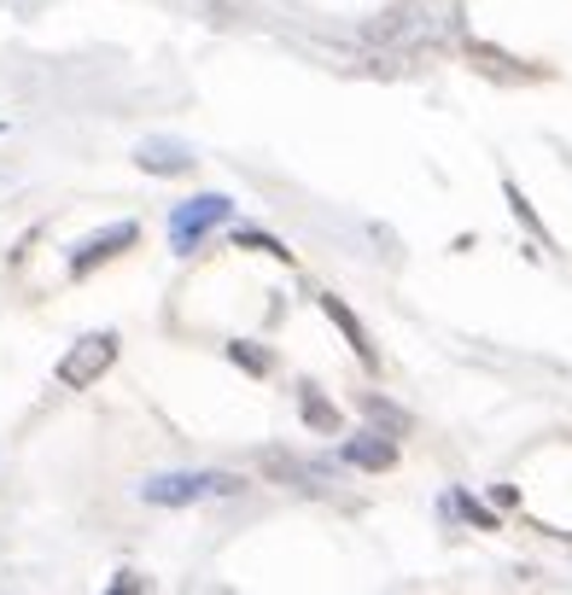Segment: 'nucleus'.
<instances>
[{"mask_svg":"<svg viewBox=\"0 0 572 595\" xmlns=\"http://www.w3.org/2000/svg\"><path fill=\"white\" fill-rule=\"evenodd\" d=\"M134 158H141V169H153V176H188V169H193V146L188 141H146Z\"/></svg>","mask_w":572,"mask_h":595,"instance_id":"5","label":"nucleus"},{"mask_svg":"<svg viewBox=\"0 0 572 595\" xmlns=\"http://www.w3.org/2000/svg\"><path fill=\"white\" fill-rule=\"evenodd\" d=\"M234 490H240L234 473H158V479L141 485V497L158 508H188V502H211V497H234Z\"/></svg>","mask_w":572,"mask_h":595,"instance_id":"1","label":"nucleus"},{"mask_svg":"<svg viewBox=\"0 0 572 595\" xmlns=\"http://www.w3.org/2000/svg\"><path fill=\"white\" fill-rule=\"evenodd\" d=\"M456 508H462V514H467V520H479V525H485V532H497V514H491V508H479L474 497H467V490H462V497H456Z\"/></svg>","mask_w":572,"mask_h":595,"instance_id":"13","label":"nucleus"},{"mask_svg":"<svg viewBox=\"0 0 572 595\" xmlns=\"http://www.w3.org/2000/svg\"><path fill=\"white\" fill-rule=\"evenodd\" d=\"M509 205H514V216H520V223H526V228L537 234V240H549V228H544V223H537V211L526 205V193H520V187H514V181H509Z\"/></svg>","mask_w":572,"mask_h":595,"instance_id":"12","label":"nucleus"},{"mask_svg":"<svg viewBox=\"0 0 572 595\" xmlns=\"http://www.w3.org/2000/svg\"><path fill=\"white\" fill-rule=\"evenodd\" d=\"M305 420H310L315 432H339V409H333V403H322L315 391H305Z\"/></svg>","mask_w":572,"mask_h":595,"instance_id":"9","label":"nucleus"},{"mask_svg":"<svg viewBox=\"0 0 572 595\" xmlns=\"http://www.w3.org/2000/svg\"><path fill=\"white\" fill-rule=\"evenodd\" d=\"M362 409H368V420H374V427H385V432H409V415L392 409L385 397H362Z\"/></svg>","mask_w":572,"mask_h":595,"instance_id":"8","label":"nucleus"},{"mask_svg":"<svg viewBox=\"0 0 572 595\" xmlns=\"http://www.w3.org/2000/svg\"><path fill=\"white\" fill-rule=\"evenodd\" d=\"M322 310L333 316V328H339V333L350 338V350H357V362H362V368H380V350H374V345H368V328H362V321H357V316H350V304L327 293V298H322Z\"/></svg>","mask_w":572,"mask_h":595,"instance_id":"6","label":"nucleus"},{"mask_svg":"<svg viewBox=\"0 0 572 595\" xmlns=\"http://www.w3.org/2000/svg\"><path fill=\"white\" fill-rule=\"evenodd\" d=\"M228 216H234V205H228L223 193H199V199H188V205L170 211V246H176V251H193L216 223H228Z\"/></svg>","mask_w":572,"mask_h":595,"instance_id":"3","label":"nucleus"},{"mask_svg":"<svg viewBox=\"0 0 572 595\" xmlns=\"http://www.w3.org/2000/svg\"><path fill=\"white\" fill-rule=\"evenodd\" d=\"M234 246H251V251H263V258H293L281 240H269V234H258V228H240L234 234Z\"/></svg>","mask_w":572,"mask_h":595,"instance_id":"10","label":"nucleus"},{"mask_svg":"<svg viewBox=\"0 0 572 595\" xmlns=\"http://www.w3.org/2000/svg\"><path fill=\"white\" fill-rule=\"evenodd\" d=\"M228 356H234V362H240L246 373H269V350L246 345V338H240V345H228Z\"/></svg>","mask_w":572,"mask_h":595,"instance_id":"11","label":"nucleus"},{"mask_svg":"<svg viewBox=\"0 0 572 595\" xmlns=\"http://www.w3.org/2000/svg\"><path fill=\"white\" fill-rule=\"evenodd\" d=\"M339 455H345L350 467H362V473H385V467L397 462V444H385L380 432H357V438H345Z\"/></svg>","mask_w":572,"mask_h":595,"instance_id":"7","label":"nucleus"},{"mask_svg":"<svg viewBox=\"0 0 572 595\" xmlns=\"http://www.w3.org/2000/svg\"><path fill=\"white\" fill-rule=\"evenodd\" d=\"M111 362H117V333H88V338H76V345L64 350L59 385H64V391H88Z\"/></svg>","mask_w":572,"mask_h":595,"instance_id":"2","label":"nucleus"},{"mask_svg":"<svg viewBox=\"0 0 572 595\" xmlns=\"http://www.w3.org/2000/svg\"><path fill=\"white\" fill-rule=\"evenodd\" d=\"M123 246H134V223H117V228H106V234H94V240H82V246H76V258H71V275H88L94 263L117 258Z\"/></svg>","mask_w":572,"mask_h":595,"instance_id":"4","label":"nucleus"}]
</instances>
